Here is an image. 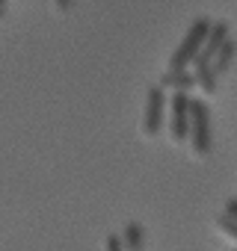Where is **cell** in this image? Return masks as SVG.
<instances>
[{"mask_svg":"<svg viewBox=\"0 0 237 251\" xmlns=\"http://www.w3.org/2000/svg\"><path fill=\"white\" fill-rule=\"evenodd\" d=\"M104 251H125V248H122V236H107Z\"/></svg>","mask_w":237,"mask_h":251,"instance_id":"11","label":"cell"},{"mask_svg":"<svg viewBox=\"0 0 237 251\" xmlns=\"http://www.w3.org/2000/svg\"><path fill=\"white\" fill-rule=\"evenodd\" d=\"M143 242H146L143 227H140L137 222H128L125 230H122V248H125V251H143Z\"/></svg>","mask_w":237,"mask_h":251,"instance_id":"8","label":"cell"},{"mask_svg":"<svg viewBox=\"0 0 237 251\" xmlns=\"http://www.w3.org/2000/svg\"><path fill=\"white\" fill-rule=\"evenodd\" d=\"M210 24H213L210 18H196V21L190 24L187 36L181 39V45H178L175 53L169 56V68H166V71H187V65L196 62V56L202 53L205 39H207V33H210Z\"/></svg>","mask_w":237,"mask_h":251,"instance_id":"1","label":"cell"},{"mask_svg":"<svg viewBox=\"0 0 237 251\" xmlns=\"http://www.w3.org/2000/svg\"><path fill=\"white\" fill-rule=\"evenodd\" d=\"M166 92L160 86H151L148 89V98H146V115H143V133L146 136H157L163 121H166Z\"/></svg>","mask_w":237,"mask_h":251,"instance_id":"3","label":"cell"},{"mask_svg":"<svg viewBox=\"0 0 237 251\" xmlns=\"http://www.w3.org/2000/svg\"><path fill=\"white\" fill-rule=\"evenodd\" d=\"M54 3H57V9H68V6H71V0H54Z\"/></svg>","mask_w":237,"mask_h":251,"instance_id":"13","label":"cell"},{"mask_svg":"<svg viewBox=\"0 0 237 251\" xmlns=\"http://www.w3.org/2000/svg\"><path fill=\"white\" fill-rule=\"evenodd\" d=\"M0 6H6V0H0Z\"/></svg>","mask_w":237,"mask_h":251,"instance_id":"15","label":"cell"},{"mask_svg":"<svg viewBox=\"0 0 237 251\" xmlns=\"http://www.w3.org/2000/svg\"><path fill=\"white\" fill-rule=\"evenodd\" d=\"M193 77H196V86L199 89H205V95H213L216 92V71H213V65L210 62H205L202 56H196V62H193Z\"/></svg>","mask_w":237,"mask_h":251,"instance_id":"6","label":"cell"},{"mask_svg":"<svg viewBox=\"0 0 237 251\" xmlns=\"http://www.w3.org/2000/svg\"><path fill=\"white\" fill-rule=\"evenodd\" d=\"M157 86L160 89H172V92H190L196 86V77H193V71H166Z\"/></svg>","mask_w":237,"mask_h":251,"instance_id":"7","label":"cell"},{"mask_svg":"<svg viewBox=\"0 0 237 251\" xmlns=\"http://www.w3.org/2000/svg\"><path fill=\"white\" fill-rule=\"evenodd\" d=\"M216 227H219V230H222L225 236H231V239L237 242V222H234L231 216H225V213H222V216L216 219Z\"/></svg>","mask_w":237,"mask_h":251,"instance_id":"10","label":"cell"},{"mask_svg":"<svg viewBox=\"0 0 237 251\" xmlns=\"http://www.w3.org/2000/svg\"><path fill=\"white\" fill-rule=\"evenodd\" d=\"M225 216H231V219L237 222V198H228V201H225Z\"/></svg>","mask_w":237,"mask_h":251,"instance_id":"12","label":"cell"},{"mask_svg":"<svg viewBox=\"0 0 237 251\" xmlns=\"http://www.w3.org/2000/svg\"><path fill=\"white\" fill-rule=\"evenodd\" d=\"M169 133L175 142L190 136V95L187 92H172L169 98Z\"/></svg>","mask_w":237,"mask_h":251,"instance_id":"4","label":"cell"},{"mask_svg":"<svg viewBox=\"0 0 237 251\" xmlns=\"http://www.w3.org/2000/svg\"><path fill=\"white\" fill-rule=\"evenodd\" d=\"M228 39H231V36H228V24H225V21H213V24H210V33H207V39H205V48H202L199 56H202L205 62H213V56L222 50V45H225Z\"/></svg>","mask_w":237,"mask_h":251,"instance_id":"5","label":"cell"},{"mask_svg":"<svg viewBox=\"0 0 237 251\" xmlns=\"http://www.w3.org/2000/svg\"><path fill=\"white\" fill-rule=\"evenodd\" d=\"M3 15H6V6H0V18H3Z\"/></svg>","mask_w":237,"mask_h":251,"instance_id":"14","label":"cell"},{"mask_svg":"<svg viewBox=\"0 0 237 251\" xmlns=\"http://www.w3.org/2000/svg\"><path fill=\"white\" fill-rule=\"evenodd\" d=\"M190 142L199 157L210 154V109L205 100L190 98Z\"/></svg>","mask_w":237,"mask_h":251,"instance_id":"2","label":"cell"},{"mask_svg":"<svg viewBox=\"0 0 237 251\" xmlns=\"http://www.w3.org/2000/svg\"><path fill=\"white\" fill-rule=\"evenodd\" d=\"M234 56H237V45H234V42L228 39V42L222 45V50H219V53L213 56V62H210V65H213V71H216V77H219V74H225V71L231 68Z\"/></svg>","mask_w":237,"mask_h":251,"instance_id":"9","label":"cell"}]
</instances>
